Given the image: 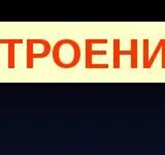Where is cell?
<instances>
[{
    "instance_id": "obj_1",
    "label": "cell",
    "mask_w": 165,
    "mask_h": 155,
    "mask_svg": "<svg viewBox=\"0 0 165 155\" xmlns=\"http://www.w3.org/2000/svg\"><path fill=\"white\" fill-rule=\"evenodd\" d=\"M53 60L60 68L69 69L78 64L81 60L80 45L74 39H64L55 43L52 51Z\"/></svg>"
},
{
    "instance_id": "obj_2",
    "label": "cell",
    "mask_w": 165,
    "mask_h": 155,
    "mask_svg": "<svg viewBox=\"0 0 165 155\" xmlns=\"http://www.w3.org/2000/svg\"><path fill=\"white\" fill-rule=\"evenodd\" d=\"M51 45L47 39H28L26 47V66L33 68L34 59L46 58L51 53Z\"/></svg>"
},
{
    "instance_id": "obj_3",
    "label": "cell",
    "mask_w": 165,
    "mask_h": 155,
    "mask_svg": "<svg viewBox=\"0 0 165 155\" xmlns=\"http://www.w3.org/2000/svg\"><path fill=\"white\" fill-rule=\"evenodd\" d=\"M131 48L128 51H121L120 49V39H114V68H120V56L130 55L131 56V67L132 69L137 68V39H132L130 40Z\"/></svg>"
},
{
    "instance_id": "obj_4",
    "label": "cell",
    "mask_w": 165,
    "mask_h": 155,
    "mask_svg": "<svg viewBox=\"0 0 165 155\" xmlns=\"http://www.w3.org/2000/svg\"><path fill=\"white\" fill-rule=\"evenodd\" d=\"M95 39H87L85 40V67L87 69H95L94 62H93V56L94 55H106L107 51H94L93 45H94Z\"/></svg>"
},
{
    "instance_id": "obj_5",
    "label": "cell",
    "mask_w": 165,
    "mask_h": 155,
    "mask_svg": "<svg viewBox=\"0 0 165 155\" xmlns=\"http://www.w3.org/2000/svg\"><path fill=\"white\" fill-rule=\"evenodd\" d=\"M23 43V39H1L0 43H5L7 45V66L8 68H14L15 67V62H16V46L18 43Z\"/></svg>"
},
{
    "instance_id": "obj_6",
    "label": "cell",
    "mask_w": 165,
    "mask_h": 155,
    "mask_svg": "<svg viewBox=\"0 0 165 155\" xmlns=\"http://www.w3.org/2000/svg\"><path fill=\"white\" fill-rule=\"evenodd\" d=\"M164 48H165V39H161L159 40V43H157L156 48H155L153 54L151 55L150 59H149V62H148V64H147V67H145V69H150V68H152V66H153L155 60H156L157 56H158V54H159L160 52H162V50H163Z\"/></svg>"
}]
</instances>
